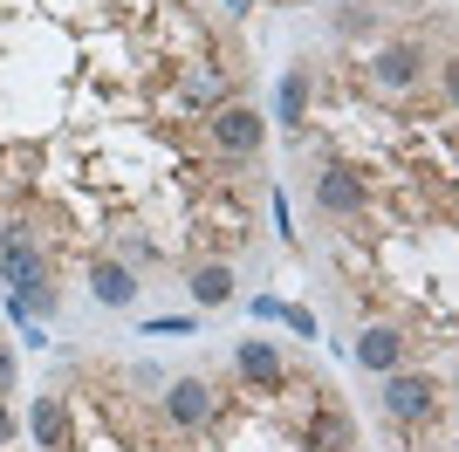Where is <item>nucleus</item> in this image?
<instances>
[{
	"instance_id": "nucleus-1",
	"label": "nucleus",
	"mask_w": 459,
	"mask_h": 452,
	"mask_svg": "<svg viewBox=\"0 0 459 452\" xmlns=\"http://www.w3.org/2000/svg\"><path fill=\"white\" fill-rule=\"evenodd\" d=\"M206 144L227 165H240V158H254V151L268 144V117L254 110V103H220V110H206Z\"/></svg>"
},
{
	"instance_id": "nucleus-2",
	"label": "nucleus",
	"mask_w": 459,
	"mask_h": 452,
	"mask_svg": "<svg viewBox=\"0 0 459 452\" xmlns=\"http://www.w3.org/2000/svg\"><path fill=\"white\" fill-rule=\"evenodd\" d=\"M308 206L323 213V220H357V213L370 206V186L357 165H316V178H308Z\"/></svg>"
},
{
	"instance_id": "nucleus-3",
	"label": "nucleus",
	"mask_w": 459,
	"mask_h": 452,
	"mask_svg": "<svg viewBox=\"0 0 459 452\" xmlns=\"http://www.w3.org/2000/svg\"><path fill=\"white\" fill-rule=\"evenodd\" d=\"M384 412L398 418V425H432L446 412V384L425 370H391L384 377Z\"/></svg>"
},
{
	"instance_id": "nucleus-4",
	"label": "nucleus",
	"mask_w": 459,
	"mask_h": 452,
	"mask_svg": "<svg viewBox=\"0 0 459 452\" xmlns=\"http://www.w3.org/2000/svg\"><path fill=\"white\" fill-rule=\"evenodd\" d=\"M364 69H370V83H377V90L404 96V90H419V83H425L432 56H425V41H419V35H404V41H384V48H370Z\"/></svg>"
},
{
	"instance_id": "nucleus-5",
	"label": "nucleus",
	"mask_w": 459,
	"mask_h": 452,
	"mask_svg": "<svg viewBox=\"0 0 459 452\" xmlns=\"http://www.w3.org/2000/svg\"><path fill=\"white\" fill-rule=\"evenodd\" d=\"M212 412H220V397H212L206 377H172L165 384V418H172L178 432H206Z\"/></svg>"
},
{
	"instance_id": "nucleus-6",
	"label": "nucleus",
	"mask_w": 459,
	"mask_h": 452,
	"mask_svg": "<svg viewBox=\"0 0 459 452\" xmlns=\"http://www.w3.org/2000/svg\"><path fill=\"white\" fill-rule=\"evenodd\" d=\"M233 370L247 377L254 391H281V384H288V363H281V350H274V336H240Z\"/></svg>"
},
{
	"instance_id": "nucleus-7",
	"label": "nucleus",
	"mask_w": 459,
	"mask_h": 452,
	"mask_svg": "<svg viewBox=\"0 0 459 452\" xmlns=\"http://www.w3.org/2000/svg\"><path fill=\"white\" fill-rule=\"evenodd\" d=\"M90 295L103 301V309H131L137 301V267L117 261V254H96L90 261Z\"/></svg>"
},
{
	"instance_id": "nucleus-8",
	"label": "nucleus",
	"mask_w": 459,
	"mask_h": 452,
	"mask_svg": "<svg viewBox=\"0 0 459 452\" xmlns=\"http://www.w3.org/2000/svg\"><path fill=\"white\" fill-rule=\"evenodd\" d=\"M357 363H364L370 377L404 370V329H398V322H370L364 336H357Z\"/></svg>"
},
{
	"instance_id": "nucleus-9",
	"label": "nucleus",
	"mask_w": 459,
	"mask_h": 452,
	"mask_svg": "<svg viewBox=\"0 0 459 452\" xmlns=\"http://www.w3.org/2000/svg\"><path fill=\"white\" fill-rule=\"evenodd\" d=\"M302 439H308V452H350L357 446V418H350L343 404H316L308 425H302Z\"/></svg>"
},
{
	"instance_id": "nucleus-10",
	"label": "nucleus",
	"mask_w": 459,
	"mask_h": 452,
	"mask_svg": "<svg viewBox=\"0 0 459 452\" xmlns=\"http://www.w3.org/2000/svg\"><path fill=\"white\" fill-rule=\"evenodd\" d=\"M308 96H316V62H295V69L281 75V90H274V117H281L288 131L308 124Z\"/></svg>"
},
{
	"instance_id": "nucleus-11",
	"label": "nucleus",
	"mask_w": 459,
	"mask_h": 452,
	"mask_svg": "<svg viewBox=\"0 0 459 452\" xmlns=\"http://www.w3.org/2000/svg\"><path fill=\"white\" fill-rule=\"evenodd\" d=\"M186 288H192V301H199V309H227V301L240 295L227 261H192V267H186Z\"/></svg>"
},
{
	"instance_id": "nucleus-12",
	"label": "nucleus",
	"mask_w": 459,
	"mask_h": 452,
	"mask_svg": "<svg viewBox=\"0 0 459 452\" xmlns=\"http://www.w3.org/2000/svg\"><path fill=\"white\" fill-rule=\"evenodd\" d=\"M28 432L41 439V452H62V446H69V412H62V397H35Z\"/></svg>"
},
{
	"instance_id": "nucleus-13",
	"label": "nucleus",
	"mask_w": 459,
	"mask_h": 452,
	"mask_svg": "<svg viewBox=\"0 0 459 452\" xmlns=\"http://www.w3.org/2000/svg\"><path fill=\"white\" fill-rule=\"evenodd\" d=\"M178 103H186V110H220V103H227V75L192 69L186 83H178Z\"/></svg>"
},
{
	"instance_id": "nucleus-14",
	"label": "nucleus",
	"mask_w": 459,
	"mask_h": 452,
	"mask_svg": "<svg viewBox=\"0 0 459 452\" xmlns=\"http://www.w3.org/2000/svg\"><path fill=\"white\" fill-rule=\"evenodd\" d=\"M117 261H131V267H152V261H158V247L144 240V233H124V254H117Z\"/></svg>"
},
{
	"instance_id": "nucleus-15",
	"label": "nucleus",
	"mask_w": 459,
	"mask_h": 452,
	"mask_svg": "<svg viewBox=\"0 0 459 452\" xmlns=\"http://www.w3.org/2000/svg\"><path fill=\"white\" fill-rule=\"evenodd\" d=\"M14 384H21V357H14V350H7V343H0V397L14 391Z\"/></svg>"
},
{
	"instance_id": "nucleus-16",
	"label": "nucleus",
	"mask_w": 459,
	"mask_h": 452,
	"mask_svg": "<svg viewBox=\"0 0 459 452\" xmlns=\"http://www.w3.org/2000/svg\"><path fill=\"white\" fill-rule=\"evenodd\" d=\"M281 322H288V329H302V336H316V316H308V309H288V301H281Z\"/></svg>"
},
{
	"instance_id": "nucleus-17",
	"label": "nucleus",
	"mask_w": 459,
	"mask_h": 452,
	"mask_svg": "<svg viewBox=\"0 0 459 452\" xmlns=\"http://www.w3.org/2000/svg\"><path fill=\"white\" fill-rule=\"evenodd\" d=\"M14 439H21V425H14V412L0 404V452H14Z\"/></svg>"
}]
</instances>
